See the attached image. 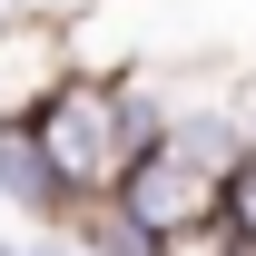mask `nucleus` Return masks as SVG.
I'll return each mask as SVG.
<instances>
[{
	"label": "nucleus",
	"mask_w": 256,
	"mask_h": 256,
	"mask_svg": "<svg viewBox=\"0 0 256 256\" xmlns=\"http://www.w3.org/2000/svg\"><path fill=\"white\" fill-rule=\"evenodd\" d=\"M30 138L50 148V168L69 178V197H118V178L168 138L158 69H98V60H79L60 79V98L30 118Z\"/></svg>",
	"instance_id": "obj_1"
},
{
	"label": "nucleus",
	"mask_w": 256,
	"mask_h": 256,
	"mask_svg": "<svg viewBox=\"0 0 256 256\" xmlns=\"http://www.w3.org/2000/svg\"><path fill=\"white\" fill-rule=\"evenodd\" d=\"M118 207L138 226H197V217H226V168L207 158V148H188V138H158L148 158L118 178Z\"/></svg>",
	"instance_id": "obj_2"
},
{
	"label": "nucleus",
	"mask_w": 256,
	"mask_h": 256,
	"mask_svg": "<svg viewBox=\"0 0 256 256\" xmlns=\"http://www.w3.org/2000/svg\"><path fill=\"white\" fill-rule=\"evenodd\" d=\"M79 69V40H69V20H50V10H10L0 20V128H30L50 98H60V79Z\"/></svg>",
	"instance_id": "obj_3"
},
{
	"label": "nucleus",
	"mask_w": 256,
	"mask_h": 256,
	"mask_svg": "<svg viewBox=\"0 0 256 256\" xmlns=\"http://www.w3.org/2000/svg\"><path fill=\"white\" fill-rule=\"evenodd\" d=\"M0 197H10L20 217H40V226H69V217H79L69 178L50 168V148H40L30 128H0Z\"/></svg>",
	"instance_id": "obj_4"
},
{
	"label": "nucleus",
	"mask_w": 256,
	"mask_h": 256,
	"mask_svg": "<svg viewBox=\"0 0 256 256\" xmlns=\"http://www.w3.org/2000/svg\"><path fill=\"white\" fill-rule=\"evenodd\" d=\"M69 236H79L89 256H158V226H138V217L118 207V197H79Z\"/></svg>",
	"instance_id": "obj_5"
},
{
	"label": "nucleus",
	"mask_w": 256,
	"mask_h": 256,
	"mask_svg": "<svg viewBox=\"0 0 256 256\" xmlns=\"http://www.w3.org/2000/svg\"><path fill=\"white\" fill-rule=\"evenodd\" d=\"M158 256H236V226L226 217H197V226H168Z\"/></svg>",
	"instance_id": "obj_6"
},
{
	"label": "nucleus",
	"mask_w": 256,
	"mask_h": 256,
	"mask_svg": "<svg viewBox=\"0 0 256 256\" xmlns=\"http://www.w3.org/2000/svg\"><path fill=\"white\" fill-rule=\"evenodd\" d=\"M226 226H236V236L256 246V148H246L236 168H226Z\"/></svg>",
	"instance_id": "obj_7"
},
{
	"label": "nucleus",
	"mask_w": 256,
	"mask_h": 256,
	"mask_svg": "<svg viewBox=\"0 0 256 256\" xmlns=\"http://www.w3.org/2000/svg\"><path fill=\"white\" fill-rule=\"evenodd\" d=\"M0 256H89V246H79V236H10Z\"/></svg>",
	"instance_id": "obj_8"
},
{
	"label": "nucleus",
	"mask_w": 256,
	"mask_h": 256,
	"mask_svg": "<svg viewBox=\"0 0 256 256\" xmlns=\"http://www.w3.org/2000/svg\"><path fill=\"white\" fill-rule=\"evenodd\" d=\"M226 108H236V138H246V148H256V69H246V79H236V98H226Z\"/></svg>",
	"instance_id": "obj_9"
},
{
	"label": "nucleus",
	"mask_w": 256,
	"mask_h": 256,
	"mask_svg": "<svg viewBox=\"0 0 256 256\" xmlns=\"http://www.w3.org/2000/svg\"><path fill=\"white\" fill-rule=\"evenodd\" d=\"M10 10H20V0H0V20H10Z\"/></svg>",
	"instance_id": "obj_10"
},
{
	"label": "nucleus",
	"mask_w": 256,
	"mask_h": 256,
	"mask_svg": "<svg viewBox=\"0 0 256 256\" xmlns=\"http://www.w3.org/2000/svg\"><path fill=\"white\" fill-rule=\"evenodd\" d=\"M236 256H256V246H246V236H236Z\"/></svg>",
	"instance_id": "obj_11"
}]
</instances>
